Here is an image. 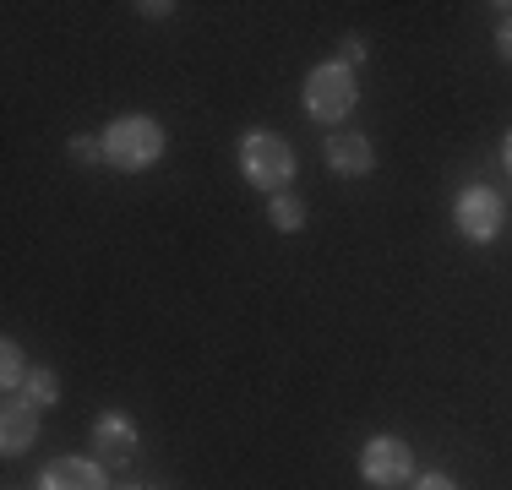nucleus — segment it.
Wrapping results in <instances>:
<instances>
[{"mask_svg":"<svg viewBox=\"0 0 512 490\" xmlns=\"http://www.w3.org/2000/svg\"><path fill=\"white\" fill-rule=\"evenodd\" d=\"M104 164H115V169H126V175H137V169H153L158 158H164V126H158L153 115H120V120H109L104 126Z\"/></svg>","mask_w":512,"mask_h":490,"instance_id":"f257e3e1","label":"nucleus"},{"mask_svg":"<svg viewBox=\"0 0 512 490\" xmlns=\"http://www.w3.org/2000/svg\"><path fill=\"white\" fill-rule=\"evenodd\" d=\"M295 169H300V158L278 131H246V137H240V175H246V186L278 196L295 180Z\"/></svg>","mask_w":512,"mask_h":490,"instance_id":"f03ea898","label":"nucleus"},{"mask_svg":"<svg viewBox=\"0 0 512 490\" xmlns=\"http://www.w3.org/2000/svg\"><path fill=\"white\" fill-rule=\"evenodd\" d=\"M360 104V88H355V71L344 60H322V66L306 71V115L322 120V126H338L349 120Z\"/></svg>","mask_w":512,"mask_h":490,"instance_id":"7ed1b4c3","label":"nucleus"},{"mask_svg":"<svg viewBox=\"0 0 512 490\" xmlns=\"http://www.w3.org/2000/svg\"><path fill=\"white\" fill-rule=\"evenodd\" d=\"M453 224H458V235L469 240V245H491L496 235H502V224H507V202H502V191H491V186H469L453 202Z\"/></svg>","mask_w":512,"mask_h":490,"instance_id":"20e7f679","label":"nucleus"},{"mask_svg":"<svg viewBox=\"0 0 512 490\" xmlns=\"http://www.w3.org/2000/svg\"><path fill=\"white\" fill-rule=\"evenodd\" d=\"M360 474L371 485H404L414 474V452L398 436H371L360 447Z\"/></svg>","mask_w":512,"mask_h":490,"instance_id":"39448f33","label":"nucleus"},{"mask_svg":"<svg viewBox=\"0 0 512 490\" xmlns=\"http://www.w3.org/2000/svg\"><path fill=\"white\" fill-rule=\"evenodd\" d=\"M39 490H109L104 463L93 458H50L39 474Z\"/></svg>","mask_w":512,"mask_h":490,"instance_id":"423d86ee","label":"nucleus"},{"mask_svg":"<svg viewBox=\"0 0 512 490\" xmlns=\"http://www.w3.org/2000/svg\"><path fill=\"white\" fill-rule=\"evenodd\" d=\"M322 153H327V169H333V175H371L376 169L371 137H360V131H333Z\"/></svg>","mask_w":512,"mask_h":490,"instance_id":"0eeeda50","label":"nucleus"},{"mask_svg":"<svg viewBox=\"0 0 512 490\" xmlns=\"http://www.w3.org/2000/svg\"><path fill=\"white\" fill-rule=\"evenodd\" d=\"M93 447L104 463H126L137 452V420L131 414H99L93 420Z\"/></svg>","mask_w":512,"mask_h":490,"instance_id":"6e6552de","label":"nucleus"},{"mask_svg":"<svg viewBox=\"0 0 512 490\" xmlns=\"http://www.w3.org/2000/svg\"><path fill=\"white\" fill-rule=\"evenodd\" d=\"M33 441H39V414L11 398L6 409H0V452H6V458H22Z\"/></svg>","mask_w":512,"mask_h":490,"instance_id":"1a4fd4ad","label":"nucleus"},{"mask_svg":"<svg viewBox=\"0 0 512 490\" xmlns=\"http://www.w3.org/2000/svg\"><path fill=\"white\" fill-rule=\"evenodd\" d=\"M11 398H17V403H28L33 414H44L50 403H60V376H55V371H44V365H33V371H28V382H22L17 392H11Z\"/></svg>","mask_w":512,"mask_h":490,"instance_id":"9d476101","label":"nucleus"},{"mask_svg":"<svg viewBox=\"0 0 512 490\" xmlns=\"http://www.w3.org/2000/svg\"><path fill=\"white\" fill-rule=\"evenodd\" d=\"M267 218H273L278 235H300V229H306V202L289 196V191H278L273 202H267Z\"/></svg>","mask_w":512,"mask_h":490,"instance_id":"9b49d317","label":"nucleus"},{"mask_svg":"<svg viewBox=\"0 0 512 490\" xmlns=\"http://www.w3.org/2000/svg\"><path fill=\"white\" fill-rule=\"evenodd\" d=\"M28 371H33V365H28V354H22V343L6 338V343H0V387L17 392L22 382H28Z\"/></svg>","mask_w":512,"mask_h":490,"instance_id":"f8f14e48","label":"nucleus"},{"mask_svg":"<svg viewBox=\"0 0 512 490\" xmlns=\"http://www.w3.org/2000/svg\"><path fill=\"white\" fill-rule=\"evenodd\" d=\"M71 158H77V164H99V158H104V142H99V137H71Z\"/></svg>","mask_w":512,"mask_h":490,"instance_id":"ddd939ff","label":"nucleus"},{"mask_svg":"<svg viewBox=\"0 0 512 490\" xmlns=\"http://www.w3.org/2000/svg\"><path fill=\"white\" fill-rule=\"evenodd\" d=\"M502 11H507V17L496 22V49H502V60L512 66V6H502Z\"/></svg>","mask_w":512,"mask_h":490,"instance_id":"4468645a","label":"nucleus"},{"mask_svg":"<svg viewBox=\"0 0 512 490\" xmlns=\"http://www.w3.org/2000/svg\"><path fill=\"white\" fill-rule=\"evenodd\" d=\"M338 60H344L349 71H355L360 60H365V39H360V33H349V39H344V55H338Z\"/></svg>","mask_w":512,"mask_h":490,"instance_id":"2eb2a0df","label":"nucleus"},{"mask_svg":"<svg viewBox=\"0 0 512 490\" xmlns=\"http://www.w3.org/2000/svg\"><path fill=\"white\" fill-rule=\"evenodd\" d=\"M137 11H142V17H153V22H158V17H169V11H175V6H169V0H142Z\"/></svg>","mask_w":512,"mask_h":490,"instance_id":"dca6fc26","label":"nucleus"},{"mask_svg":"<svg viewBox=\"0 0 512 490\" xmlns=\"http://www.w3.org/2000/svg\"><path fill=\"white\" fill-rule=\"evenodd\" d=\"M414 490H458L453 480H447V474H425V480L420 485H414Z\"/></svg>","mask_w":512,"mask_h":490,"instance_id":"f3484780","label":"nucleus"},{"mask_svg":"<svg viewBox=\"0 0 512 490\" xmlns=\"http://www.w3.org/2000/svg\"><path fill=\"white\" fill-rule=\"evenodd\" d=\"M502 158H507V169H512V131L502 137Z\"/></svg>","mask_w":512,"mask_h":490,"instance_id":"a211bd4d","label":"nucleus"},{"mask_svg":"<svg viewBox=\"0 0 512 490\" xmlns=\"http://www.w3.org/2000/svg\"><path fill=\"white\" fill-rule=\"evenodd\" d=\"M131 490H148V485H131Z\"/></svg>","mask_w":512,"mask_h":490,"instance_id":"6ab92c4d","label":"nucleus"}]
</instances>
